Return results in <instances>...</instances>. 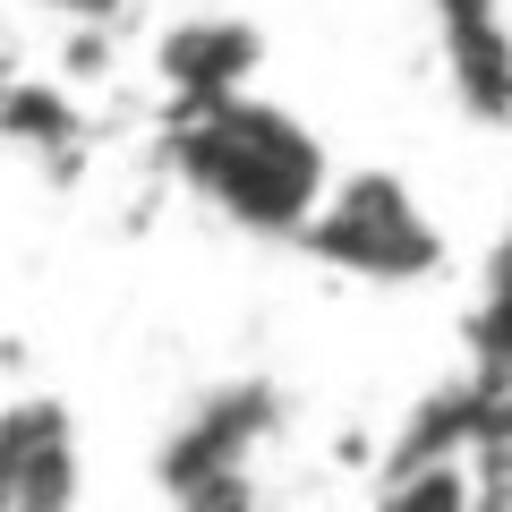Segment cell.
Segmentation results:
<instances>
[{"mask_svg":"<svg viewBox=\"0 0 512 512\" xmlns=\"http://www.w3.org/2000/svg\"><path fill=\"white\" fill-rule=\"evenodd\" d=\"M171 163H180V180L222 222L265 231V239H299V222L316 214V197L333 180L325 146H316L291 111L256 103L248 86L214 94V103H180V120H171Z\"/></svg>","mask_w":512,"mask_h":512,"instance_id":"obj_1","label":"cell"},{"mask_svg":"<svg viewBox=\"0 0 512 512\" xmlns=\"http://www.w3.org/2000/svg\"><path fill=\"white\" fill-rule=\"evenodd\" d=\"M299 239H308L325 265L359 274V282H419V274L444 265V231L427 222V205L410 197L393 171L325 180V197H316V214L299 222Z\"/></svg>","mask_w":512,"mask_h":512,"instance_id":"obj_2","label":"cell"},{"mask_svg":"<svg viewBox=\"0 0 512 512\" xmlns=\"http://www.w3.org/2000/svg\"><path fill=\"white\" fill-rule=\"evenodd\" d=\"M265 436H274V393L265 384H222L163 436L154 478H163L171 504H248V461Z\"/></svg>","mask_w":512,"mask_h":512,"instance_id":"obj_3","label":"cell"},{"mask_svg":"<svg viewBox=\"0 0 512 512\" xmlns=\"http://www.w3.org/2000/svg\"><path fill=\"white\" fill-rule=\"evenodd\" d=\"M77 419L60 402L0 410V512H60L77 504Z\"/></svg>","mask_w":512,"mask_h":512,"instance_id":"obj_4","label":"cell"},{"mask_svg":"<svg viewBox=\"0 0 512 512\" xmlns=\"http://www.w3.org/2000/svg\"><path fill=\"white\" fill-rule=\"evenodd\" d=\"M154 60H163V86L180 94V103H214V94H239L256 77L265 35H256L248 18H180Z\"/></svg>","mask_w":512,"mask_h":512,"instance_id":"obj_5","label":"cell"}]
</instances>
